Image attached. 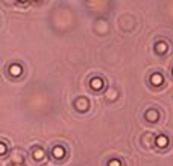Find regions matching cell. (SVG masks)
<instances>
[{
	"mask_svg": "<svg viewBox=\"0 0 173 166\" xmlns=\"http://www.w3.org/2000/svg\"><path fill=\"white\" fill-rule=\"evenodd\" d=\"M91 88L93 90H100L102 87H103V81L100 79V78H94V79H91Z\"/></svg>",
	"mask_w": 173,
	"mask_h": 166,
	"instance_id": "6da1fadb",
	"label": "cell"
},
{
	"mask_svg": "<svg viewBox=\"0 0 173 166\" xmlns=\"http://www.w3.org/2000/svg\"><path fill=\"white\" fill-rule=\"evenodd\" d=\"M150 81H152L153 85H161L163 84V75L161 73H155V75H152Z\"/></svg>",
	"mask_w": 173,
	"mask_h": 166,
	"instance_id": "7a4b0ae2",
	"label": "cell"
},
{
	"mask_svg": "<svg viewBox=\"0 0 173 166\" xmlns=\"http://www.w3.org/2000/svg\"><path fill=\"white\" fill-rule=\"evenodd\" d=\"M146 119H147L149 122H155V121L158 119V113H156V111H153V110H150V111H147V113H146Z\"/></svg>",
	"mask_w": 173,
	"mask_h": 166,
	"instance_id": "3957f363",
	"label": "cell"
},
{
	"mask_svg": "<svg viewBox=\"0 0 173 166\" xmlns=\"http://www.w3.org/2000/svg\"><path fill=\"white\" fill-rule=\"evenodd\" d=\"M53 156L56 159H62L64 157V148L62 146H55L53 148Z\"/></svg>",
	"mask_w": 173,
	"mask_h": 166,
	"instance_id": "277c9868",
	"label": "cell"
},
{
	"mask_svg": "<svg viewBox=\"0 0 173 166\" xmlns=\"http://www.w3.org/2000/svg\"><path fill=\"white\" fill-rule=\"evenodd\" d=\"M156 145L161 146V148L167 146V137H166V136H158V137H156Z\"/></svg>",
	"mask_w": 173,
	"mask_h": 166,
	"instance_id": "5b68a950",
	"label": "cell"
},
{
	"mask_svg": "<svg viewBox=\"0 0 173 166\" xmlns=\"http://www.w3.org/2000/svg\"><path fill=\"white\" fill-rule=\"evenodd\" d=\"M34 157H35L37 160H41L44 157V151L41 148H35V149H34Z\"/></svg>",
	"mask_w": 173,
	"mask_h": 166,
	"instance_id": "8992f818",
	"label": "cell"
},
{
	"mask_svg": "<svg viewBox=\"0 0 173 166\" xmlns=\"http://www.w3.org/2000/svg\"><path fill=\"white\" fill-rule=\"evenodd\" d=\"M9 72H11V75H14V76H18V75L21 73V67H20V66H11Z\"/></svg>",
	"mask_w": 173,
	"mask_h": 166,
	"instance_id": "52a82bcc",
	"label": "cell"
},
{
	"mask_svg": "<svg viewBox=\"0 0 173 166\" xmlns=\"http://www.w3.org/2000/svg\"><path fill=\"white\" fill-rule=\"evenodd\" d=\"M86 107H88V102H86V99H79V101H78V108H79L81 111L86 110Z\"/></svg>",
	"mask_w": 173,
	"mask_h": 166,
	"instance_id": "ba28073f",
	"label": "cell"
},
{
	"mask_svg": "<svg viewBox=\"0 0 173 166\" xmlns=\"http://www.w3.org/2000/svg\"><path fill=\"white\" fill-rule=\"evenodd\" d=\"M166 50H167V44H166V43H158V44H156V52L164 53Z\"/></svg>",
	"mask_w": 173,
	"mask_h": 166,
	"instance_id": "9c48e42d",
	"label": "cell"
},
{
	"mask_svg": "<svg viewBox=\"0 0 173 166\" xmlns=\"http://www.w3.org/2000/svg\"><path fill=\"white\" fill-rule=\"evenodd\" d=\"M108 166H120V162H119V160H111V162L108 163Z\"/></svg>",
	"mask_w": 173,
	"mask_h": 166,
	"instance_id": "30bf717a",
	"label": "cell"
},
{
	"mask_svg": "<svg viewBox=\"0 0 173 166\" xmlns=\"http://www.w3.org/2000/svg\"><path fill=\"white\" fill-rule=\"evenodd\" d=\"M5 152H6V145H5V143H2V145H0V154L3 156Z\"/></svg>",
	"mask_w": 173,
	"mask_h": 166,
	"instance_id": "8fae6325",
	"label": "cell"
},
{
	"mask_svg": "<svg viewBox=\"0 0 173 166\" xmlns=\"http://www.w3.org/2000/svg\"><path fill=\"white\" fill-rule=\"evenodd\" d=\"M14 166H21V165H14Z\"/></svg>",
	"mask_w": 173,
	"mask_h": 166,
	"instance_id": "7c38bea8",
	"label": "cell"
}]
</instances>
